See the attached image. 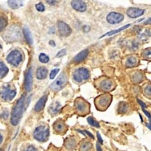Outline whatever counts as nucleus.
Wrapping results in <instances>:
<instances>
[{
    "label": "nucleus",
    "instance_id": "c03bdc74",
    "mask_svg": "<svg viewBox=\"0 0 151 151\" xmlns=\"http://www.w3.org/2000/svg\"><path fill=\"white\" fill-rule=\"evenodd\" d=\"M84 132H85V133H86L90 137H91L92 138L94 139V137H93V135L91 132H89L87 130L84 131Z\"/></svg>",
    "mask_w": 151,
    "mask_h": 151
},
{
    "label": "nucleus",
    "instance_id": "7c9ffc66",
    "mask_svg": "<svg viewBox=\"0 0 151 151\" xmlns=\"http://www.w3.org/2000/svg\"><path fill=\"white\" fill-rule=\"evenodd\" d=\"M130 26V24H128V25H125V26H124V27H122L120 28L119 29H115V30H114V31H112V32H109L107 33H106V34L104 35H103L102 37H105L106 35L110 36V35L115 34L121 31H122L123 30H124V29L127 28L129 27Z\"/></svg>",
    "mask_w": 151,
    "mask_h": 151
},
{
    "label": "nucleus",
    "instance_id": "72a5a7b5",
    "mask_svg": "<svg viewBox=\"0 0 151 151\" xmlns=\"http://www.w3.org/2000/svg\"><path fill=\"white\" fill-rule=\"evenodd\" d=\"M7 25V21L6 18L3 16L1 17L0 18V29L1 31H3Z\"/></svg>",
    "mask_w": 151,
    "mask_h": 151
},
{
    "label": "nucleus",
    "instance_id": "79ce46f5",
    "mask_svg": "<svg viewBox=\"0 0 151 151\" xmlns=\"http://www.w3.org/2000/svg\"><path fill=\"white\" fill-rule=\"evenodd\" d=\"M137 102H138L139 104L142 106V109H144L146 108V107L145 104L143 103V102H142V101H141V100H139V99H137Z\"/></svg>",
    "mask_w": 151,
    "mask_h": 151
},
{
    "label": "nucleus",
    "instance_id": "c85d7f7f",
    "mask_svg": "<svg viewBox=\"0 0 151 151\" xmlns=\"http://www.w3.org/2000/svg\"><path fill=\"white\" fill-rule=\"evenodd\" d=\"M143 93L146 97L151 99V83H148L143 87Z\"/></svg>",
    "mask_w": 151,
    "mask_h": 151
},
{
    "label": "nucleus",
    "instance_id": "2f4dec72",
    "mask_svg": "<svg viewBox=\"0 0 151 151\" xmlns=\"http://www.w3.org/2000/svg\"><path fill=\"white\" fill-rule=\"evenodd\" d=\"M87 121L88 124L94 127L95 128H100V125H99V123L95 121L92 117H91V116L88 117L87 118Z\"/></svg>",
    "mask_w": 151,
    "mask_h": 151
},
{
    "label": "nucleus",
    "instance_id": "6e6552de",
    "mask_svg": "<svg viewBox=\"0 0 151 151\" xmlns=\"http://www.w3.org/2000/svg\"><path fill=\"white\" fill-rule=\"evenodd\" d=\"M4 39L8 41H14L21 38V33L19 28L10 27L4 34Z\"/></svg>",
    "mask_w": 151,
    "mask_h": 151
},
{
    "label": "nucleus",
    "instance_id": "cd10ccee",
    "mask_svg": "<svg viewBox=\"0 0 151 151\" xmlns=\"http://www.w3.org/2000/svg\"><path fill=\"white\" fill-rule=\"evenodd\" d=\"M9 72V69L3 62L0 63V76L3 78L6 76Z\"/></svg>",
    "mask_w": 151,
    "mask_h": 151
},
{
    "label": "nucleus",
    "instance_id": "f8f14e48",
    "mask_svg": "<svg viewBox=\"0 0 151 151\" xmlns=\"http://www.w3.org/2000/svg\"><path fill=\"white\" fill-rule=\"evenodd\" d=\"M57 27L59 34L61 37H68L71 34L72 31L70 27L64 22L59 21Z\"/></svg>",
    "mask_w": 151,
    "mask_h": 151
},
{
    "label": "nucleus",
    "instance_id": "1a4fd4ad",
    "mask_svg": "<svg viewBox=\"0 0 151 151\" xmlns=\"http://www.w3.org/2000/svg\"><path fill=\"white\" fill-rule=\"evenodd\" d=\"M89 72L86 68L81 67L76 70L73 74V78L77 82L81 83L86 81L89 78Z\"/></svg>",
    "mask_w": 151,
    "mask_h": 151
},
{
    "label": "nucleus",
    "instance_id": "49530a36",
    "mask_svg": "<svg viewBox=\"0 0 151 151\" xmlns=\"http://www.w3.org/2000/svg\"><path fill=\"white\" fill-rule=\"evenodd\" d=\"M96 150L97 151H102V148L98 142L96 143Z\"/></svg>",
    "mask_w": 151,
    "mask_h": 151
},
{
    "label": "nucleus",
    "instance_id": "a19ab883",
    "mask_svg": "<svg viewBox=\"0 0 151 151\" xmlns=\"http://www.w3.org/2000/svg\"><path fill=\"white\" fill-rule=\"evenodd\" d=\"M97 136L99 142L100 144H103V140L102 139V137H101V135H100V134L99 133V132H97Z\"/></svg>",
    "mask_w": 151,
    "mask_h": 151
},
{
    "label": "nucleus",
    "instance_id": "bb28decb",
    "mask_svg": "<svg viewBox=\"0 0 151 151\" xmlns=\"http://www.w3.org/2000/svg\"><path fill=\"white\" fill-rule=\"evenodd\" d=\"M93 146L91 142L89 141H86L83 142L80 147L81 151H90L92 149Z\"/></svg>",
    "mask_w": 151,
    "mask_h": 151
},
{
    "label": "nucleus",
    "instance_id": "c9c22d12",
    "mask_svg": "<svg viewBox=\"0 0 151 151\" xmlns=\"http://www.w3.org/2000/svg\"><path fill=\"white\" fill-rule=\"evenodd\" d=\"M59 71H60V69H53L51 70V72L50 74V80H53Z\"/></svg>",
    "mask_w": 151,
    "mask_h": 151
},
{
    "label": "nucleus",
    "instance_id": "e433bc0d",
    "mask_svg": "<svg viewBox=\"0 0 151 151\" xmlns=\"http://www.w3.org/2000/svg\"><path fill=\"white\" fill-rule=\"evenodd\" d=\"M9 113L7 110H4L2 111V113L1 114V118L4 120H6L9 117Z\"/></svg>",
    "mask_w": 151,
    "mask_h": 151
},
{
    "label": "nucleus",
    "instance_id": "a18cd8bd",
    "mask_svg": "<svg viewBox=\"0 0 151 151\" xmlns=\"http://www.w3.org/2000/svg\"><path fill=\"white\" fill-rule=\"evenodd\" d=\"M49 44L50 46H52V47H55L56 46L55 42L53 40H50L49 42Z\"/></svg>",
    "mask_w": 151,
    "mask_h": 151
},
{
    "label": "nucleus",
    "instance_id": "dca6fc26",
    "mask_svg": "<svg viewBox=\"0 0 151 151\" xmlns=\"http://www.w3.org/2000/svg\"><path fill=\"white\" fill-rule=\"evenodd\" d=\"M144 10L136 7H131L127 11L128 17L132 18H135L144 14Z\"/></svg>",
    "mask_w": 151,
    "mask_h": 151
},
{
    "label": "nucleus",
    "instance_id": "4468645a",
    "mask_svg": "<svg viewBox=\"0 0 151 151\" xmlns=\"http://www.w3.org/2000/svg\"><path fill=\"white\" fill-rule=\"evenodd\" d=\"M33 84L32 70L31 67L26 72L24 80V88L27 92L31 91Z\"/></svg>",
    "mask_w": 151,
    "mask_h": 151
},
{
    "label": "nucleus",
    "instance_id": "f3484780",
    "mask_svg": "<svg viewBox=\"0 0 151 151\" xmlns=\"http://www.w3.org/2000/svg\"><path fill=\"white\" fill-rule=\"evenodd\" d=\"M48 99V95H44L42 96L37 101L34 107L35 112H40L43 110Z\"/></svg>",
    "mask_w": 151,
    "mask_h": 151
},
{
    "label": "nucleus",
    "instance_id": "09e8293b",
    "mask_svg": "<svg viewBox=\"0 0 151 151\" xmlns=\"http://www.w3.org/2000/svg\"><path fill=\"white\" fill-rule=\"evenodd\" d=\"M83 31H85V32H88V31H89V27H88V26H85V27H83Z\"/></svg>",
    "mask_w": 151,
    "mask_h": 151
},
{
    "label": "nucleus",
    "instance_id": "5701e85b",
    "mask_svg": "<svg viewBox=\"0 0 151 151\" xmlns=\"http://www.w3.org/2000/svg\"><path fill=\"white\" fill-rule=\"evenodd\" d=\"M130 108L129 104L125 102H121L118 105V113L121 114H125L129 112Z\"/></svg>",
    "mask_w": 151,
    "mask_h": 151
},
{
    "label": "nucleus",
    "instance_id": "20e7f679",
    "mask_svg": "<svg viewBox=\"0 0 151 151\" xmlns=\"http://www.w3.org/2000/svg\"><path fill=\"white\" fill-rule=\"evenodd\" d=\"M50 136L49 128L45 125H41L35 128L33 132L34 138L40 142H45Z\"/></svg>",
    "mask_w": 151,
    "mask_h": 151
},
{
    "label": "nucleus",
    "instance_id": "ea45409f",
    "mask_svg": "<svg viewBox=\"0 0 151 151\" xmlns=\"http://www.w3.org/2000/svg\"><path fill=\"white\" fill-rule=\"evenodd\" d=\"M142 110H143V112H144V114H145L146 116H147V117H148V119H149V121L151 122V114L148 112V111H146V110H145L144 109H142Z\"/></svg>",
    "mask_w": 151,
    "mask_h": 151
},
{
    "label": "nucleus",
    "instance_id": "9b49d317",
    "mask_svg": "<svg viewBox=\"0 0 151 151\" xmlns=\"http://www.w3.org/2000/svg\"><path fill=\"white\" fill-rule=\"evenodd\" d=\"M53 128L55 132L59 134H64L68 130V128L64 121L61 119H58L53 124Z\"/></svg>",
    "mask_w": 151,
    "mask_h": 151
},
{
    "label": "nucleus",
    "instance_id": "f257e3e1",
    "mask_svg": "<svg viewBox=\"0 0 151 151\" xmlns=\"http://www.w3.org/2000/svg\"><path fill=\"white\" fill-rule=\"evenodd\" d=\"M30 97L27 98L25 93L23 94L16 102L11 114V123L12 125L16 126L19 124L24 110L26 109V105L29 103Z\"/></svg>",
    "mask_w": 151,
    "mask_h": 151
},
{
    "label": "nucleus",
    "instance_id": "a878e982",
    "mask_svg": "<svg viewBox=\"0 0 151 151\" xmlns=\"http://www.w3.org/2000/svg\"><path fill=\"white\" fill-rule=\"evenodd\" d=\"M8 4L9 7L12 9H17L22 6L23 2L22 1H8Z\"/></svg>",
    "mask_w": 151,
    "mask_h": 151
},
{
    "label": "nucleus",
    "instance_id": "ddd939ff",
    "mask_svg": "<svg viewBox=\"0 0 151 151\" xmlns=\"http://www.w3.org/2000/svg\"><path fill=\"white\" fill-rule=\"evenodd\" d=\"M124 19L123 14L116 12H112L108 14L106 19L107 22L111 24H115L122 22Z\"/></svg>",
    "mask_w": 151,
    "mask_h": 151
},
{
    "label": "nucleus",
    "instance_id": "b1692460",
    "mask_svg": "<svg viewBox=\"0 0 151 151\" xmlns=\"http://www.w3.org/2000/svg\"><path fill=\"white\" fill-rule=\"evenodd\" d=\"M65 146L66 149L69 151H72L76 147V142L74 138H68L65 142Z\"/></svg>",
    "mask_w": 151,
    "mask_h": 151
},
{
    "label": "nucleus",
    "instance_id": "393cba45",
    "mask_svg": "<svg viewBox=\"0 0 151 151\" xmlns=\"http://www.w3.org/2000/svg\"><path fill=\"white\" fill-rule=\"evenodd\" d=\"M61 105L58 102L52 104L49 108V113L51 115H55L57 114L60 110Z\"/></svg>",
    "mask_w": 151,
    "mask_h": 151
},
{
    "label": "nucleus",
    "instance_id": "2eb2a0df",
    "mask_svg": "<svg viewBox=\"0 0 151 151\" xmlns=\"http://www.w3.org/2000/svg\"><path fill=\"white\" fill-rule=\"evenodd\" d=\"M71 5L73 9L78 12H82L86 10V4L84 1L81 0L72 1L71 2Z\"/></svg>",
    "mask_w": 151,
    "mask_h": 151
},
{
    "label": "nucleus",
    "instance_id": "aec40b11",
    "mask_svg": "<svg viewBox=\"0 0 151 151\" xmlns=\"http://www.w3.org/2000/svg\"><path fill=\"white\" fill-rule=\"evenodd\" d=\"M48 70L45 67H40L37 69L36 71V77L40 80H44L47 77Z\"/></svg>",
    "mask_w": 151,
    "mask_h": 151
},
{
    "label": "nucleus",
    "instance_id": "4c0bfd02",
    "mask_svg": "<svg viewBox=\"0 0 151 151\" xmlns=\"http://www.w3.org/2000/svg\"><path fill=\"white\" fill-rule=\"evenodd\" d=\"M66 54V51L65 49H64L61 50H60L58 52L56 55V58H60V57L65 56Z\"/></svg>",
    "mask_w": 151,
    "mask_h": 151
},
{
    "label": "nucleus",
    "instance_id": "58836bf2",
    "mask_svg": "<svg viewBox=\"0 0 151 151\" xmlns=\"http://www.w3.org/2000/svg\"><path fill=\"white\" fill-rule=\"evenodd\" d=\"M24 151H37V150L34 146L32 145H30L27 147L25 149Z\"/></svg>",
    "mask_w": 151,
    "mask_h": 151
},
{
    "label": "nucleus",
    "instance_id": "f704fd0d",
    "mask_svg": "<svg viewBox=\"0 0 151 151\" xmlns=\"http://www.w3.org/2000/svg\"><path fill=\"white\" fill-rule=\"evenodd\" d=\"M35 8L37 9V11L39 12H43L45 10V6L41 2L36 4Z\"/></svg>",
    "mask_w": 151,
    "mask_h": 151
},
{
    "label": "nucleus",
    "instance_id": "9d476101",
    "mask_svg": "<svg viewBox=\"0 0 151 151\" xmlns=\"http://www.w3.org/2000/svg\"><path fill=\"white\" fill-rule=\"evenodd\" d=\"M17 95L16 89H12L9 86L3 87L1 92V96L3 100L6 101H12Z\"/></svg>",
    "mask_w": 151,
    "mask_h": 151
},
{
    "label": "nucleus",
    "instance_id": "f03ea898",
    "mask_svg": "<svg viewBox=\"0 0 151 151\" xmlns=\"http://www.w3.org/2000/svg\"><path fill=\"white\" fill-rule=\"evenodd\" d=\"M112 99V95L109 93H104L97 96L94 99L96 109L99 111H106L110 106Z\"/></svg>",
    "mask_w": 151,
    "mask_h": 151
},
{
    "label": "nucleus",
    "instance_id": "a211bd4d",
    "mask_svg": "<svg viewBox=\"0 0 151 151\" xmlns=\"http://www.w3.org/2000/svg\"><path fill=\"white\" fill-rule=\"evenodd\" d=\"M143 74L142 72L136 71L134 72L131 76L132 81L134 83H139L143 81Z\"/></svg>",
    "mask_w": 151,
    "mask_h": 151
},
{
    "label": "nucleus",
    "instance_id": "0eeeda50",
    "mask_svg": "<svg viewBox=\"0 0 151 151\" xmlns=\"http://www.w3.org/2000/svg\"><path fill=\"white\" fill-rule=\"evenodd\" d=\"M6 60L10 65L17 67L22 61V55L19 50H14L8 54Z\"/></svg>",
    "mask_w": 151,
    "mask_h": 151
},
{
    "label": "nucleus",
    "instance_id": "c756f323",
    "mask_svg": "<svg viewBox=\"0 0 151 151\" xmlns=\"http://www.w3.org/2000/svg\"><path fill=\"white\" fill-rule=\"evenodd\" d=\"M142 56L144 60H151V48H147L143 50Z\"/></svg>",
    "mask_w": 151,
    "mask_h": 151
},
{
    "label": "nucleus",
    "instance_id": "7ed1b4c3",
    "mask_svg": "<svg viewBox=\"0 0 151 151\" xmlns=\"http://www.w3.org/2000/svg\"><path fill=\"white\" fill-rule=\"evenodd\" d=\"M75 110L81 116H86L90 113V104L82 97L77 98L74 101Z\"/></svg>",
    "mask_w": 151,
    "mask_h": 151
},
{
    "label": "nucleus",
    "instance_id": "de8ad7c7",
    "mask_svg": "<svg viewBox=\"0 0 151 151\" xmlns=\"http://www.w3.org/2000/svg\"><path fill=\"white\" fill-rule=\"evenodd\" d=\"M144 24L145 25H150V24H151V17L147 19V21L144 22Z\"/></svg>",
    "mask_w": 151,
    "mask_h": 151
},
{
    "label": "nucleus",
    "instance_id": "423d86ee",
    "mask_svg": "<svg viewBox=\"0 0 151 151\" xmlns=\"http://www.w3.org/2000/svg\"><path fill=\"white\" fill-rule=\"evenodd\" d=\"M67 83V75L65 73L62 72L59 75L56 80L50 84V88L53 91L58 92L65 86Z\"/></svg>",
    "mask_w": 151,
    "mask_h": 151
},
{
    "label": "nucleus",
    "instance_id": "4be33fe9",
    "mask_svg": "<svg viewBox=\"0 0 151 151\" xmlns=\"http://www.w3.org/2000/svg\"><path fill=\"white\" fill-rule=\"evenodd\" d=\"M23 32L24 36L25 37V40L27 41V43L29 45H32L33 43L32 36L31 31L28 27H24L23 29Z\"/></svg>",
    "mask_w": 151,
    "mask_h": 151
},
{
    "label": "nucleus",
    "instance_id": "39448f33",
    "mask_svg": "<svg viewBox=\"0 0 151 151\" xmlns=\"http://www.w3.org/2000/svg\"><path fill=\"white\" fill-rule=\"evenodd\" d=\"M96 85L99 90L104 93H109L115 88L114 82L108 78H100L96 81Z\"/></svg>",
    "mask_w": 151,
    "mask_h": 151
},
{
    "label": "nucleus",
    "instance_id": "8fccbe9b",
    "mask_svg": "<svg viewBox=\"0 0 151 151\" xmlns=\"http://www.w3.org/2000/svg\"><path fill=\"white\" fill-rule=\"evenodd\" d=\"M2 141H3V137H2V136L1 135V144L2 143Z\"/></svg>",
    "mask_w": 151,
    "mask_h": 151
},
{
    "label": "nucleus",
    "instance_id": "6ab92c4d",
    "mask_svg": "<svg viewBox=\"0 0 151 151\" xmlns=\"http://www.w3.org/2000/svg\"><path fill=\"white\" fill-rule=\"evenodd\" d=\"M88 53L89 51L88 49L84 50L80 52L74 58V60L75 63H80L82 62L87 57Z\"/></svg>",
    "mask_w": 151,
    "mask_h": 151
},
{
    "label": "nucleus",
    "instance_id": "412c9836",
    "mask_svg": "<svg viewBox=\"0 0 151 151\" xmlns=\"http://www.w3.org/2000/svg\"><path fill=\"white\" fill-rule=\"evenodd\" d=\"M138 60L136 56H130L125 60V66L127 68H132L138 64Z\"/></svg>",
    "mask_w": 151,
    "mask_h": 151
},
{
    "label": "nucleus",
    "instance_id": "473e14b6",
    "mask_svg": "<svg viewBox=\"0 0 151 151\" xmlns=\"http://www.w3.org/2000/svg\"><path fill=\"white\" fill-rule=\"evenodd\" d=\"M39 60L41 63L45 64L49 61L50 58L46 55V54L41 53L40 54L39 56Z\"/></svg>",
    "mask_w": 151,
    "mask_h": 151
},
{
    "label": "nucleus",
    "instance_id": "37998d69",
    "mask_svg": "<svg viewBox=\"0 0 151 151\" xmlns=\"http://www.w3.org/2000/svg\"><path fill=\"white\" fill-rule=\"evenodd\" d=\"M56 2H57V1H47V3L50 5H51V6H54L55 5Z\"/></svg>",
    "mask_w": 151,
    "mask_h": 151
}]
</instances>
